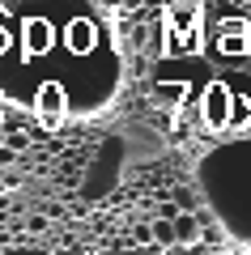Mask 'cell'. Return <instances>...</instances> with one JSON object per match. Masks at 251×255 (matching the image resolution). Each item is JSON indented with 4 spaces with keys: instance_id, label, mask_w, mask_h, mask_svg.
I'll return each instance as SVG.
<instances>
[{
    "instance_id": "277c9868",
    "label": "cell",
    "mask_w": 251,
    "mask_h": 255,
    "mask_svg": "<svg viewBox=\"0 0 251 255\" xmlns=\"http://www.w3.org/2000/svg\"><path fill=\"white\" fill-rule=\"evenodd\" d=\"M196 200H200V196H196L192 187H179V191H175V204H179V209H196Z\"/></svg>"
},
{
    "instance_id": "9c48e42d",
    "label": "cell",
    "mask_w": 251,
    "mask_h": 255,
    "mask_svg": "<svg viewBox=\"0 0 251 255\" xmlns=\"http://www.w3.org/2000/svg\"><path fill=\"white\" fill-rule=\"evenodd\" d=\"M4 140H9V132H4V128H0V145H4Z\"/></svg>"
},
{
    "instance_id": "8992f818",
    "label": "cell",
    "mask_w": 251,
    "mask_h": 255,
    "mask_svg": "<svg viewBox=\"0 0 251 255\" xmlns=\"http://www.w3.org/2000/svg\"><path fill=\"white\" fill-rule=\"evenodd\" d=\"M124 9H128V13H136V9H145V0H124Z\"/></svg>"
},
{
    "instance_id": "3957f363",
    "label": "cell",
    "mask_w": 251,
    "mask_h": 255,
    "mask_svg": "<svg viewBox=\"0 0 251 255\" xmlns=\"http://www.w3.org/2000/svg\"><path fill=\"white\" fill-rule=\"evenodd\" d=\"M153 243L158 247H166V251H175V217H158V226H153Z\"/></svg>"
},
{
    "instance_id": "52a82bcc",
    "label": "cell",
    "mask_w": 251,
    "mask_h": 255,
    "mask_svg": "<svg viewBox=\"0 0 251 255\" xmlns=\"http://www.w3.org/2000/svg\"><path fill=\"white\" fill-rule=\"evenodd\" d=\"M102 9H124V0H98Z\"/></svg>"
},
{
    "instance_id": "7a4b0ae2",
    "label": "cell",
    "mask_w": 251,
    "mask_h": 255,
    "mask_svg": "<svg viewBox=\"0 0 251 255\" xmlns=\"http://www.w3.org/2000/svg\"><path fill=\"white\" fill-rule=\"evenodd\" d=\"M200 238H205V226H200L196 209H179L175 213V243L179 247H200Z\"/></svg>"
},
{
    "instance_id": "ba28073f",
    "label": "cell",
    "mask_w": 251,
    "mask_h": 255,
    "mask_svg": "<svg viewBox=\"0 0 251 255\" xmlns=\"http://www.w3.org/2000/svg\"><path fill=\"white\" fill-rule=\"evenodd\" d=\"M145 9H162V0H145Z\"/></svg>"
},
{
    "instance_id": "5b68a950",
    "label": "cell",
    "mask_w": 251,
    "mask_h": 255,
    "mask_svg": "<svg viewBox=\"0 0 251 255\" xmlns=\"http://www.w3.org/2000/svg\"><path fill=\"white\" fill-rule=\"evenodd\" d=\"M9 145H13V149H17V153H21V149L30 145V136H26V132H21V128H17V132H9Z\"/></svg>"
},
{
    "instance_id": "6da1fadb",
    "label": "cell",
    "mask_w": 251,
    "mask_h": 255,
    "mask_svg": "<svg viewBox=\"0 0 251 255\" xmlns=\"http://www.w3.org/2000/svg\"><path fill=\"white\" fill-rule=\"evenodd\" d=\"M200 196L234 238L251 247V140H234L200 162Z\"/></svg>"
}]
</instances>
